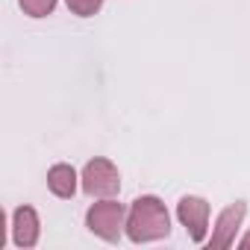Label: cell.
<instances>
[{
	"label": "cell",
	"mask_w": 250,
	"mask_h": 250,
	"mask_svg": "<svg viewBox=\"0 0 250 250\" xmlns=\"http://www.w3.org/2000/svg\"><path fill=\"white\" fill-rule=\"evenodd\" d=\"M18 3L30 18H47L56 9V0H18Z\"/></svg>",
	"instance_id": "ba28073f"
},
{
	"label": "cell",
	"mask_w": 250,
	"mask_h": 250,
	"mask_svg": "<svg viewBox=\"0 0 250 250\" xmlns=\"http://www.w3.org/2000/svg\"><path fill=\"white\" fill-rule=\"evenodd\" d=\"M127 235L136 244H147V241H159L171 235V215L165 209V203L153 194H142L133 200L130 212H127Z\"/></svg>",
	"instance_id": "6da1fadb"
},
{
	"label": "cell",
	"mask_w": 250,
	"mask_h": 250,
	"mask_svg": "<svg viewBox=\"0 0 250 250\" xmlns=\"http://www.w3.org/2000/svg\"><path fill=\"white\" fill-rule=\"evenodd\" d=\"M238 247H244V250H250V232H247V235H244V238L238 241Z\"/></svg>",
	"instance_id": "30bf717a"
},
{
	"label": "cell",
	"mask_w": 250,
	"mask_h": 250,
	"mask_svg": "<svg viewBox=\"0 0 250 250\" xmlns=\"http://www.w3.org/2000/svg\"><path fill=\"white\" fill-rule=\"evenodd\" d=\"M47 188H50L56 197H62V200L74 197V194H77V171H74L71 165H65V162L53 165V168L47 171Z\"/></svg>",
	"instance_id": "52a82bcc"
},
{
	"label": "cell",
	"mask_w": 250,
	"mask_h": 250,
	"mask_svg": "<svg viewBox=\"0 0 250 250\" xmlns=\"http://www.w3.org/2000/svg\"><path fill=\"white\" fill-rule=\"evenodd\" d=\"M80 183H83V191H85L88 197H115V194L121 191V174H118V168H115L109 159H103V156L85 162Z\"/></svg>",
	"instance_id": "3957f363"
},
{
	"label": "cell",
	"mask_w": 250,
	"mask_h": 250,
	"mask_svg": "<svg viewBox=\"0 0 250 250\" xmlns=\"http://www.w3.org/2000/svg\"><path fill=\"white\" fill-rule=\"evenodd\" d=\"M85 227L103 241H118L121 229L127 227V212L112 197H100V203H91L85 212Z\"/></svg>",
	"instance_id": "7a4b0ae2"
},
{
	"label": "cell",
	"mask_w": 250,
	"mask_h": 250,
	"mask_svg": "<svg viewBox=\"0 0 250 250\" xmlns=\"http://www.w3.org/2000/svg\"><path fill=\"white\" fill-rule=\"evenodd\" d=\"M177 218H180V224L186 227V232H188V238L194 244H203L206 241V232H209V203L203 197H197V194L180 197Z\"/></svg>",
	"instance_id": "277c9868"
},
{
	"label": "cell",
	"mask_w": 250,
	"mask_h": 250,
	"mask_svg": "<svg viewBox=\"0 0 250 250\" xmlns=\"http://www.w3.org/2000/svg\"><path fill=\"white\" fill-rule=\"evenodd\" d=\"M65 3H68V9H71L74 15H80V18H91V15L100 12L103 0H65Z\"/></svg>",
	"instance_id": "9c48e42d"
},
{
	"label": "cell",
	"mask_w": 250,
	"mask_h": 250,
	"mask_svg": "<svg viewBox=\"0 0 250 250\" xmlns=\"http://www.w3.org/2000/svg\"><path fill=\"white\" fill-rule=\"evenodd\" d=\"M42 235V224H39V212L33 206H18L12 212V241L18 247H36Z\"/></svg>",
	"instance_id": "8992f818"
},
{
	"label": "cell",
	"mask_w": 250,
	"mask_h": 250,
	"mask_svg": "<svg viewBox=\"0 0 250 250\" xmlns=\"http://www.w3.org/2000/svg\"><path fill=\"white\" fill-rule=\"evenodd\" d=\"M244 215H247V206H244L241 200L229 203V206L218 215V221H215V227H212L209 247H218V250H221V247H232V244H235V232H238Z\"/></svg>",
	"instance_id": "5b68a950"
}]
</instances>
